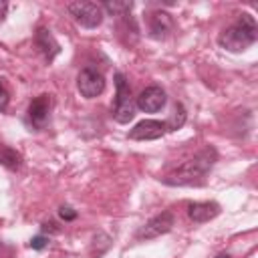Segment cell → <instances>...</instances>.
Returning a JSON list of instances; mask_svg holds the SVG:
<instances>
[{
  "instance_id": "6da1fadb",
  "label": "cell",
  "mask_w": 258,
  "mask_h": 258,
  "mask_svg": "<svg viewBox=\"0 0 258 258\" xmlns=\"http://www.w3.org/2000/svg\"><path fill=\"white\" fill-rule=\"evenodd\" d=\"M218 159V153L214 147H206L200 153H196L191 159L183 161L179 167H175L171 173H167L163 177L165 185H175V187H183V185H202L206 175L210 173V169L214 167Z\"/></svg>"
},
{
  "instance_id": "7a4b0ae2",
  "label": "cell",
  "mask_w": 258,
  "mask_h": 258,
  "mask_svg": "<svg viewBox=\"0 0 258 258\" xmlns=\"http://www.w3.org/2000/svg\"><path fill=\"white\" fill-rule=\"evenodd\" d=\"M258 38V26L252 14L244 12L238 16V20L234 24H230L220 36L218 42L222 48H226L228 52H242L248 46H252Z\"/></svg>"
},
{
  "instance_id": "3957f363",
  "label": "cell",
  "mask_w": 258,
  "mask_h": 258,
  "mask_svg": "<svg viewBox=\"0 0 258 258\" xmlns=\"http://www.w3.org/2000/svg\"><path fill=\"white\" fill-rule=\"evenodd\" d=\"M115 87H117V99L113 107V119L121 125L129 123L135 117V105L131 101V89L129 83L121 73H115Z\"/></svg>"
},
{
  "instance_id": "277c9868",
  "label": "cell",
  "mask_w": 258,
  "mask_h": 258,
  "mask_svg": "<svg viewBox=\"0 0 258 258\" xmlns=\"http://www.w3.org/2000/svg\"><path fill=\"white\" fill-rule=\"evenodd\" d=\"M67 10L73 20L83 28H97L103 22V8L97 2H69Z\"/></svg>"
},
{
  "instance_id": "5b68a950",
  "label": "cell",
  "mask_w": 258,
  "mask_h": 258,
  "mask_svg": "<svg viewBox=\"0 0 258 258\" xmlns=\"http://www.w3.org/2000/svg\"><path fill=\"white\" fill-rule=\"evenodd\" d=\"M173 226H175V218H173V214H171V212H161V214H157L155 218H151L147 224H143V226L137 230L135 238H137V240L159 238V236L171 232Z\"/></svg>"
},
{
  "instance_id": "8992f818",
  "label": "cell",
  "mask_w": 258,
  "mask_h": 258,
  "mask_svg": "<svg viewBox=\"0 0 258 258\" xmlns=\"http://www.w3.org/2000/svg\"><path fill=\"white\" fill-rule=\"evenodd\" d=\"M77 89L85 99H95L105 91V77L97 69H83L77 77Z\"/></svg>"
},
{
  "instance_id": "52a82bcc",
  "label": "cell",
  "mask_w": 258,
  "mask_h": 258,
  "mask_svg": "<svg viewBox=\"0 0 258 258\" xmlns=\"http://www.w3.org/2000/svg\"><path fill=\"white\" fill-rule=\"evenodd\" d=\"M167 103V97H165V91L157 85H151L147 89H143L137 97V107L143 111V113H157L165 107Z\"/></svg>"
},
{
  "instance_id": "ba28073f",
  "label": "cell",
  "mask_w": 258,
  "mask_h": 258,
  "mask_svg": "<svg viewBox=\"0 0 258 258\" xmlns=\"http://www.w3.org/2000/svg\"><path fill=\"white\" fill-rule=\"evenodd\" d=\"M167 133L165 121H155V119H145L139 121L131 131H129V139L135 141H149V139H159Z\"/></svg>"
},
{
  "instance_id": "9c48e42d",
  "label": "cell",
  "mask_w": 258,
  "mask_h": 258,
  "mask_svg": "<svg viewBox=\"0 0 258 258\" xmlns=\"http://www.w3.org/2000/svg\"><path fill=\"white\" fill-rule=\"evenodd\" d=\"M50 115V97L48 95H38L36 99L30 101L28 105V121L32 123V127L42 129L48 121Z\"/></svg>"
},
{
  "instance_id": "30bf717a",
  "label": "cell",
  "mask_w": 258,
  "mask_h": 258,
  "mask_svg": "<svg viewBox=\"0 0 258 258\" xmlns=\"http://www.w3.org/2000/svg\"><path fill=\"white\" fill-rule=\"evenodd\" d=\"M220 214V206L216 202H194L187 206V216L196 224H206Z\"/></svg>"
},
{
  "instance_id": "8fae6325",
  "label": "cell",
  "mask_w": 258,
  "mask_h": 258,
  "mask_svg": "<svg viewBox=\"0 0 258 258\" xmlns=\"http://www.w3.org/2000/svg\"><path fill=\"white\" fill-rule=\"evenodd\" d=\"M34 42H36V48L42 52V56H44L48 62L60 52V44H58L56 38L50 34V30L44 28V26H40V28L36 30V34H34Z\"/></svg>"
},
{
  "instance_id": "7c38bea8",
  "label": "cell",
  "mask_w": 258,
  "mask_h": 258,
  "mask_svg": "<svg viewBox=\"0 0 258 258\" xmlns=\"http://www.w3.org/2000/svg\"><path fill=\"white\" fill-rule=\"evenodd\" d=\"M173 30V20L165 10H155L149 14V34L153 38H165Z\"/></svg>"
},
{
  "instance_id": "4fadbf2b",
  "label": "cell",
  "mask_w": 258,
  "mask_h": 258,
  "mask_svg": "<svg viewBox=\"0 0 258 258\" xmlns=\"http://www.w3.org/2000/svg\"><path fill=\"white\" fill-rule=\"evenodd\" d=\"M0 165L8 169H18L22 165V155L8 145H0Z\"/></svg>"
},
{
  "instance_id": "5bb4252c",
  "label": "cell",
  "mask_w": 258,
  "mask_h": 258,
  "mask_svg": "<svg viewBox=\"0 0 258 258\" xmlns=\"http://www.w3.org/2000/svg\"><path fill=\"white\" fill-rule=\"evenodd\" d=\"M185 119H187V113H185L183 105H181V103H175V109H173L171 117L165 121L167 131H177V129H181L183 123H185Z\"/></svg>"
},
{
  "instance_id": "9a60e30c",
  "label": "cell",
  "mask_w": 258,
  "mask_h": 258,
  "mask_svg": "<svg viewBox=\"0 0 258 258\" xmlns=\"http://www.w3.org/2000/svg\"><path fill=\"white\" fill-rule=\"evenodd\" d=\"M101 8H105L113 16H121V14H125V12H129L133 8V2H105Z\"/></svg>"
},
{
  "instance_id": "2e32d148",
  "label": "cell",
  "mask_w": 258,
  "mask_h": 258,
  "mask_svg": "<svg viewBox=\"0 0 258 258\" xmlns=\"http://www.w3.org/2000/svg\"><path fill=\"white\" fill-rule=\"evenodd\" d=\"M28 246H30L32 250H42V248L48 246V238H46L44 234H38V236H34V238L28 242Z\"/></svg>"
},
{
  "instance_id": "e0dca14e",
  "label": "cell",
  "mask_w": 258,
  "mask_h": 258,
  "mask_svg": "<svg viewBox=\"0 0 258 258\" xmlns=\"http://www.w3.org/2000/svg\"><path fill=\"white\" fill-rule=\"evenodd\" d=\"M8 103H10V93H8V89L4 87V83L0 79V113H4L8 109Z\"/></svg>"
},
{
  "instance_id": "ac0fdd59",
  "label": "cell",
  "mask_w": 258,
  "mask_h": 258,
  "mask_svg": "<svg viewBox=\"0 0 258 258\" xmlns=\"http://www.w3.org/2000/svg\"><path fill=\"white\" fill-rule=\"evenodd\" d=\"M58 216H60L64 222H71V220L77 218V212H75L71 206H60V208H58Z\"/></svg>"
},
{
  "instance_id": "d6986e66",
  "label": "cell",
  "mask_w": 258,
  "mask_h": 258,
  "mask_svg": "<svg viewBox=\"0 0 258 258\" xmlns=\"http://www.w3.org/2000/svg\"><path fill=\"white\" fill-rule=\"evenodd\" d=\"M6 12H8V2L6 0H0V22H4Z\"/></svg>"
},
{
  "instance_id": "ffe728a7",
  "label": "cell",
  "mask_w": 258,
  "mask_h": 258,
  "mask_svg": "<svg viewBox=\"0 0 258 258\" xmlns=\"http://www.w3.org/2000/svg\"><path fill=\"white\" fill-rule=\"evenodd\" d=\"M216 258H232V256H230V254H226V252H222V254H218Z\"/></svg>"
},
{
  "instance_id": "44dd1931",
  "label": "cell",
  "mask_w": 258,
  "mask_h": 258,
  "mask_svg": "<svg viewBox=\"0 0 258 258\" xmlns=\"http://www.w3.org/2000/svg\"><path fill=\"white\" fill-rule=\"evenodd\" d=\"M0 250H2V244H0Z\"/></svg>"
}]
</instances>
